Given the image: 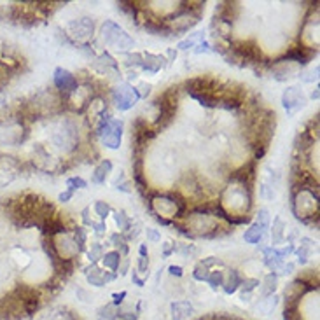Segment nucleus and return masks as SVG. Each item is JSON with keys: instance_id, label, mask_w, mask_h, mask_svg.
Here are the masks:
<instances>
[{"instance_id": "obj_16", "label": "nucleus", "mask_w": 320, "mask_h": 320, "mask_svg": "<svg viewBox=\"0 0 320 320\" xmlns=\"http://www.w3.org/2000/svg\"><path fill=\"white\" fill-rule=\"evenodd\" d=\"M195 278L196 280H205V282H207V278H208V268L203 266V264H200V266L196 268V271H195Z\"/></svg>"}, {"instance_id": "obj_8", "label": "nucleus", "mask_w": 320, "mask_h": 320, "mask_svg": "<svg viewBox=\"0 0 320 320\" xmlns=\"http://www.w3.org/2000/svg\"><path fill=\"white\" fill-rule=\"evenodd\" d=\"M263 231H264V226H261V224H254L250 229H248L247 233H245V242H248V243H258L259 240H261V236H263Z\"/></svg>"}, {"instance_id": "obj_7", "label": "nucleus", "mask_w": 320, "mask_h": 320, "mask_svg": "<svg viewBox=\"0 0 320 320\" xmlns=\"http://www.w3.org/2000/svg\"><path fill=\"white\" fill-rule=\"evenodd\" d=\"M142 67H144L147 72H157V70L163 67V58L161 56H152V54H147L145 56V61H142Z\"/></svg>"}, {"instance_id": "obj_13", "label": "nucleus", "mask_w": 320, "mask_h": 320, "mask_svg": "<svg viewBox=\"0 0 320 320\" xmlns=\"http://www.w3.org/2000/svg\"><path fill=\"white\" fill-rule=\"evenodd\" d=\"M264 292L263 294L264 296H270V294H273L275 289H276V276L275 275H268L266 276V280H264Z\"/></svg>"}, {"instance_id": "obj_26", "label": "nucleus", "mask_w": 320, "mask_h": 320, "mask_svg": "<svg viewBox=\"0 0 320 320\" xmlns=\"http://www.w3.org/2000/svg\"><path fill=\"white\" fill-rule=\"evenodd\" d=\"M114 305H117V303L122 301V298H126V292H121V294H114Z\"/></svg>"}, {"instance_id": "obj_25", "label": "nucleus", "mask_w": 320, "mask_h": 320, "mask_svg": "<svg viewBox=\"0 0 320 320\" xmlns=\"http://www.w3.org/2000/svg\"><path fill=\"white\" fill-rule=\"evenodd\" d=\"M170 273L177 275V276H182V268H180V266H172V268H170Z\"/></svg>"}, {"instance_id": "obj_1", "label": "nucleus", "mask_w": 320, "mask_h": 320, "mask_svg": "<svg viewBox=\"0 0 320 320\" xmlns=\"http://www.w3.org/2000/svg\"><path fill=\"white\" fill-rule=\"evenodd\" d=\"M102 31H104V41L109 46L116 47V49H130V47H133V39L128 37V34H124V30L119 28L116 23L107 21Z\"/></svg>"}, {"instance_id": "obj_2", "label": "nucleus", "mask_w": 320, "mask_h": 320, "mask_svg": "<svg viewBox=\"0 0 320 320\" xmlns=\"http://www.w3.org/2000/svg\"><path fill=\"white\" fill-rule=\"evenodd\" d=\"M138 97H140V94L133 88H130L128 84L121 86V88H117L116 91H114V102H116L117 109L121 110H128L130 107L138 100Z\"/></svg>"}, {"instance_id": "obj_23", "label": "nucleus", "mask_w": 320, "mask_h": 320, "mask_svg": "<svg viewBox=\"0 0 320 320\" xmlns=\"http://www.w3.org/2000/svg\"><path fill=\"white\" fill-rule=\"evenodd\" d=\"M147 238L151 240V242H157V240H159V233H157L156 229H147Z\"/></svg>"}, {"instance_id": "obj_28", "label": "nucleus", "mask_w": 320, "mask_h": 320, "mask_svg": "<svg viewBox=\"0 0 320 320\" xmlns=\"http://www.w3.org/2000/svg\"><path fill=\"white\" fill-rule=\"evenodd\" d=\"M70 196H72V191H67L65 195H61V196H60V200H61V201H67V200L70 198Z\"/></svg>"}, {"instance_id": "obj_15", "label": "nucleus", "mask_w": 320, "mask_h": 320, "mask_svg": "<svg viewBox=\"0 0 320 320\" xmlns=\"http://www.w3.org/2000/svg\"><path fill=\"white\" fill-rule=\"evenodd\" d=\"M283 236V222L280 219L275 220V226H273V243H278Z\"/></svg>"}, {"instance_id": "obj_17", "label": "nucleus", "mask_w": 320, "mask_h": 320, "mask_svg": "<svg viewBox=\"0 0 320 320\" xmlns=\"http://www.w3.org/2000/svg\"><path fill=\"white\" fill-rule=\"evenodd\" d=\"M201 39H203V35H195V37H191V39H187V41L180 42L179 47H180V49H189V47H193L196 42L201 41Z\"/></svg>"}, {"instance_id": "obj_19", "label": "nucleus", "mask_w": 320, "mask_h": 320, "mask_svg": "<svg viewBox=\"0 0 320 320\" xmlns=\"http://www.w3.org/2000/svg\"><path fill=\"white\" fill-rule=\"evenodd\" d=\"M67 184H69V185H76L77 189H84L86 185H88V184H86V180L79 179V177H72V179H69V180H67ZM76 187H74V189H76Z\"/></svg>"}, {"instance_id": "obj_3", "label": "nucleus", "mask_w": 320, "mask_h": 320, "mask_svg": "<svg viewBox=\"0 0 320 320\" xmlns=\"http://www.w3.org/2000/svg\"><path fill=\"white\" fill-rule=\"evenodd\" d=\"M282 100H283V107H285L289 114H294L296 110L301 109V107L305 105V98H303V94H301V91H299L298 88L285 89Z\"/></svg>"}, {"instance_id": "obj_12", "label": "nucleus", "mask_w": 320, "mask_h": 320, "mask_svg": "<svg viewBox=\"0 0 320 320\" xmlns=\"http://www.w3.org/2000/svg\"><path fill=\"white\" fill-rule=\"evenodd\" d=\"M207 282L210 283L213 289H217L219 285H222V283H224V275H222V271H217V270H215V271H212V273H208Z\"/></svg>"}, {"instance_id": "obj_27", "label": "nucleus", "mask_w": 320, "mask_h": 320, "mask_svg": "<svg viewBox=\"0 0 320 320\" xmlns=\"http://www.w3.org/2000/svg\"><path fill=\"white\" fill-rule=\"evenodd\" d=\"M140 254L142 258H147V247H145V245H140Z\"/></svg>"}, {"instance_id": "obj_21", "label": "nucleus", "mask_w": 320, "mask_h": 320, "mask_svg": "<svg viewBox=\"0 0 320 320\" xmlns=\"http://www.w3.org/2000/svg\"><path fill=\"white\" fill-rule=\"evenodd\" d=\"M268 220H270V219H268V210H264V208H263V210L259 212V219H258V222L261 224V226L266 228V226H268Z\"/></svg>"}, {"instance_id": "obj_18", "label": "nucleus", "mask_w": 320, "mask_h": 320, "mask_svg": "<svg viewBox=\"0 0 320 320\" xmlns=\"http://www.w3.org/2000/svg\"><path fill=\"white\" fill-rule=\"evenodd\" d=\"M116 224L119 226V229H126V228H128V224H130V219L122 212L121 213L117 212L116 213Z\"/></svg>"}, {"instance_id": "obj_22", "label": "nucleus", "mask_w": 320, "mask_h": 320, "mask_svg": "<svg viewBox=\"0 0 320 320\" xmlns=\"http://www.w3.org/2000/svg\"><path fill=\"white\" fill-rule=\"evenodd\" d=\"M149 268V259L147 258H140V263H138V270L142 271V273H145Z\"/></svg>"}, {"instance_id": "obj_6", "label": "nucleus", "mask_w": 320, "mask_h": 320, "mask_svg": "<svg viewBox=\"0 0 320 320\" xmlns=\"http://www.w3.org/2000/svg\"><path fill=\"white\" fill-rule=\"evenodd\" d=\"M110 170H112V163H110V161H102V163L98 165V168L94 170L93 180H94V182H97V184L105 182V177L109 175Z\"/></svg>"}, {"instance_id": "obj_14", "label": "nucleus", "mask_w": 320, "mask_h": 320, "mask_svg": "<svg viewBox=\"0 0 320 320\" xmlns=\"http://www.w3.org/2000/svg\"><path fill=\"white\" fill-rule=\"evenodd\" d=\"M94 212H97V215L100 217V219H105L110 212V207L105 201H97V203H94Z\"/></svg>"}, {"instance_id": "obj_11", "label": "nucleus", "mask_w": 320, "mask_h": 320, "mask_svg": "<svg viewBox=\"0 0 320 320\" xmlns=\"http://www.w3.org/2000/svg\"><path fill=\"white\" fill-rule=\"evenodd\" d=\"M104 264L110 270H117L119 266V254L117 252H109L107 255H104Z\"/></svg>"}, {"instance_id": "obj_5", "label": "nucleus", "mask_w": 320, "mask_h": 320, "mask_svg": "<svg viewBox=\"0 0 320 320\" xmlns=\"http://www.w3.org/2000/svg\"><path fill=\"white\" fill-rule=\"evenodd\" d=\"M193 313V306L187 301H179L172 305V317L173 320H184Z\"/></svg>"}, {"instance_id": "obj_4", "label": "nucleus", "mask_w": 320, "mask_h": 320, "mask_svg": "<svg viewBox=\"0 0 320 320\" xmlns=\"http://www.w3.org/2000/svg\"><path fill=\"white\" fill-rule=\"evenodd\" d=\"M54 84L61 91H74V89H77V79L69 70L56 69V72H54Z\"/></svg>"}, {"instance_id": "obj_10", "label": "nucleus", "mask_w": 320, "mask_h": 320, "mask_svg": "<svg viewBox=\"0 0 320 320\" xmlns=\"http://www.w3.org/2000/svg\"><path fill=\"white\" fill-rule=\"evenodd\" d=\"M116 317H117V308L114 305L104 306L98 310V318L100 320H114Z\"/></svg>"}, {"instance_id": "obj_9", "label": "nucleus", "mask_w": 320, "mask_h": 320, "mask_svg": "<svg viewBox=\"0 0 320 320\" xmlns=\"http://www.w3.org/2000/svg\"><path fill=\"white\" fill-rule=\"evenodd\" d=\"M238 285H242V280H240V276L236 271H231V275H229V280L226 283V287H224V291H226V294H233L236 289H238Z\"/></svg>"}, {"instance_id": "obj_20", "label": "nucleus", "mask_w": 320, "mask_h": 320, "mask_svg": "<svg viewBox=\"0 0 320 320\" xmlns=\"http://www.w3.org/2000/svg\"><path fill=\"white\" fill-rule=\"evenodd\" d=\"M242 285H243V289H245V291L250 292V291H254L255 287L259 285V282H258V280H243Z\"/></svg>"}, {"instance_id": "obj_24", "label": "nucleus", "mask_w": 320, "mask_h": 320, "mask_svg": "<svg viewBox=\"0 0 320 320\" xmlns=\"http://www.w3.org/2000/svg\"><path fill=\"white\" fill-rule=\"evenodd\" d=\"M114 320H137V317L133 313H126V315H117Z\"/></svg>"}]
</instances>
